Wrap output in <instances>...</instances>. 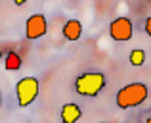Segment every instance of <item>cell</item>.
Returning a JSON list of instances; mask_svg holds the SVG:
<instances>
[{
    "label": "cell",
    "mask_w": 151,
    "mask_h": 123,
    "mask_svg": "<svg viewBox=\"0 0 151 123\" xmlns=\"http://www.w3.org/2000/svg\"><path fill=\"white\" fill-rule=\"evenodd\" d=\"M147 94H149V90L144 83H130V85H124L117 92V106L121 110L136 108V106L144 104V102L147 100Z\"/></svg>",
    "instance_id": "6da1fadb"
},
{
    "label": "cell",
    "mask_w": 151,
    "mask_h": 123,
    "mask_svg": "<svg viewBox=\"0 0 151 123\" xmlns=\"http://www.w3.org/2000/svg\"><path fill=\"white\" fill-rule=\"evenodd\" d=\"M105 87V75L100 71H88V73H82L77 77L75 81V90H77L81 96H98L101 92V89Z\"/></svg>",
    "instance_id": "7a4b0ae2"
},
{
    "label": "cell",
    "mask_w": 151,
    "mask_h": 123,
    "mask_svg": "<svg viewBox=\"0 0 151 123\" xmlns=\"http://www.w3.org/2000/svg\"><path fill=\"white\" fill-rule=\"evenodd\" d=\"M15 94H17L19 108L31 106L38 96V79L37 77H23L15 85Z\"/></svg>",
    "instance_id": "3957f363"
},
{
    "label": "cell",
    "mask_w": 151,
    "mask_h": 123,
    "mask_svg": "<svg viewBox=\"0 0 151 123\" xmlns=\"http://www.w3.org/2000/svg\"><path fill=\"white\" fill-rule=\"evenodd\" d=\"M109 35L113 41L117 42H126L132 39L134 35V27H132V21L128 17H117L111 21L109 25Z\"/></svg>",
    "instance_id": "277c9868"
},
{
    "label": "cell",
    "mask_w": 151,
    "mask_h": 123,
    "mask_svg": "<svg viewBox=\"0 0 151 123\" xmlns=\"http://www.w3.org/2000/svg\"><path fill=\"white\" fill-rule=\"evenodd\" d=\"M48 31V21L42 14H33L25 23V37L29 41H37V39L44 37Z\"/></svg>",
    "instance_id": "5b68a950"
},
{
    "label": "cell",
    "mask_w": 151,
    "mask_h": 123,
    "mask_svg": "<svg viewBox=\"0 0 151 123\" xmlns=\"http://www.w3.org/2000/svg\"><path fill=\"white\" fill-rule=\"evenodd\" d=\"M82 117V110L75 102H67L61 108V121L63 123H77Z\"/></svg>",
    "instance_id": "8992f818"
},
{
    "label": "cell",
    "mask_w": 151,
    "mask_h": 123,
    "mask_svg": "<svg viewBox=\"0 0 151 123\" xmlns=\"http://www.w3.org/2000/svg\"><path fill=\"white\" fill-rule=\"evenodd\" d=\"M82 35V23L78 21V19H69V21H65V25H63V37L67 39V41L75 42L78 41Z\"/></svg>",
    "instance_id": "52a82bcc"
},
{
    "label": "cell",
    "mask_w": 151,
    "mask_h": 123,
    "mask_svg": "<svg viewBox=\"0 0 151 123\" xmlns=\"http://www.w3.org/2000/svg\"><path fill=\"white\" fill-rule=\"evenodd\" d=\"M4 67H6L8 71H17V69H21V58H19V54L17 52L6 54V63H4Z\"/></svg>",
    "instance_id": "ba28073f"
},
{
    "label": "cell",
    "mask_w": 151,
    "mask_h": 123,
    "mask_svg": "<svg viewBox=\"0 0 151 123\" xmlns=\"http://www.w3.org/2000/svg\"><path fill=\"white\" fill-rule=\"evenodd\" d=\"M130 63H132L134 67H140V66H144V62H145V52L144 50H140V48H136V50H132L130 52Z\"/></svg>",
    "instance_id": "9c48e42d"
},
{
    "label": "cell",
    "mask_w": 151,
    "mask_h": 123,
    "mask_svg": "<svg viewBox=\"0 0 151 123\" xmlns=\"http://www.w3.org/2000/svg\"><path fill=\"white\" fill-rule=\"evenodd\" d=\"M145 33H147L149 37H151V17L145 19Z\"/></svg>",
    "instance_id": "30bf717a"
},
{
    "label": "cell",
    "mask_w": 151,
    "mask_h": 123,
    "mask_svg": "<svg viewBox=\"0 0 151 123\" xmlns=\"http://www.w3.org/2000/svg\"><path fill=\"white\" fill-rule=\"evenodd\" d=\"M14 2H15V4H17V6H23V4H25V2H27V0H14Z\"/></svg>",
    "instance_id": "8fae6325"
},
{
    "label": "cell",
    "mask_w": 151,
    "mask_h": 123,
    "mask_svg": "<svg viewBox=\"0 0 151 123\" xmlns=\"http://www.w3.org/2000/svg\"><path fill=\"white\" fill-rule=\"evenodd\" d=\"M0 106H2V92H0Z\"/></svg>",
    "instance_id": "7c38bea8"
},
{
    "label": "cell",
    "mask_w": 151,
    "mask_h": 123,
    "mask_svg": "<svg viewBox=\"0 0 151 123\" xmlns=\"http://www.w3.org/2000/svg\"><path fill=\"white\" fill-rule=\"evenodd\" d=\"M145 123H151V116H149V119H147V121H145Z\"/></svg>",
    "instance_id": "4fadbf2b"
},
{
    "label": "cell",
    "mask_w": 151,
    "mask_h": 123,
    "mask_svg": "<svg viewBox=\"0 0 151 123\" xmlns=\"http://www.w3.org/2000/svg\"><path fill=\"white\" fill-rule=\"evenodd\" d=\"M100 123H105V121H100Z\"/></svg>",
    "instance_id": "5bb4252c"
},
{
    "label": "cell",
    "mask_w": 151,
    "mask_h": 123,
    "mask_svg": "<svg viewBox=\"0 0 151 123\" xmlns=\"http://www.w3.org/2000/svg\"><path fill=\"white\" fill-rule=\"evenodd\" d=\"M0 56H2V52H0Z\"/></svg>",
    "instance_id": "9a60e30c"
}]
</instances>
